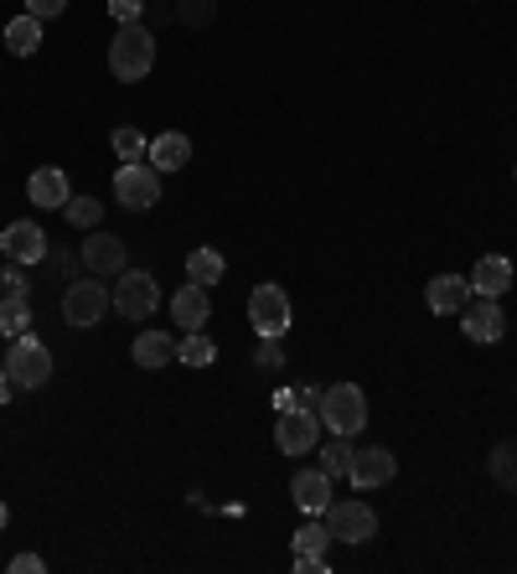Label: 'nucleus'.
<instances>
[{
  "mask_svg": "<svg viewBox=\"0 0 517 574\" xmlns=\"http://www.w3.org/2000/svg\"><path fill=\"white\" fill-rule=\"evenodd\" d=\"M0 249H5V259H11V264H41V259H47V234H41V223H32V218L5 223Z\"/></svg>",
  "mask_w": 517,
  "mask_h": 574,
  "instance_id": "f8f14e48",
  "label": "nucleus"
},
{
  "mask_svg": "<svg viewBox=\"0 0 517 574\" xmlns=\"http://www.w3.org/2000/svg\"><path fill=\"white\" fill-rule=\"evenodd\" d=\"M258 368H269V373L285 368V347H279V337H258Z\"/></svg>",
  "mask_w": 517,
  "mask_h": 574,
  "instance_id": "7c9ffc66",
  "label": "nucleus"
},
{
  "mask_svg": "<svg viewBox=\"0 0 517 574\" xmlns=\"http://www.w3.org/2000/svg\"><path fill=\"white\" fill-rule=\"evenodd\" d=\"M290 497H296V507L305 517H321L326 513V507H332V476L321 471H296L290 476Z\"/></svg>",
  "mask_w": 517,
  "mask_h": 574,
  "instance_id": "4468645a",
  "label": "nucleus"
},
{
  "mask_svg": "<svg viewBox=\"0 0 517 574\" xmlns=\"http://www.w3.org/2000/svg\"><path fill=\"white\" fill-rule=\"evenodd\" d=\"M115 202L130 207V213H151L160 202V171L151 160H130L115 171Z\"/></svg>",
  "mask_w": 517,
  "mask_h": 574,
  "instance_id": "423d86ee",
  "label": "nucleus"
},
{
  "mask_svg": "<svg viewBox=\"0 0 517 574\" xmlns=\"http://www.w3.org/2000/svg\"><path fill=\"white\" fill-rule=\"evenodd\" d=\"M316 435H321V415L316 409H290V415H279L275 424V445L279 456H311L316 451Z\"/></svg>",
  "mask_w": 517,
  "mask_h": 574,
  "instance_id": "1a4fd4ad",
  "label": "nucleus"
},
{
  "mask_svg": "<svg viewBox=\"0 0 517 574\" xmlns=\"http://www.w3.org/2000/svg\"><path fill=\"white\" fill-rule=\"evenodd\" d=\"M466 337L477 342V347H492V342H502V332H507V316H502V306L497 300H486V296H477V300H466Z\"/></svg>",
  "mask_w": 517,
  "mask_h": 574,
  "instance_id": "ddd939ff",
  "label": "nucleus"
},
{
  "mask_svg": "<svg viewBox=\"0 0 517 574\" xmlns=\"http://www.w3.org/2000/svg\"><path fill=\"white\" fill-rule=\"evenodd\" d=\"M398 476V456L394 451H383V445H368V451H352V471L347 481L358 487V492H378Z\"/></svg>",
  "mask_w": 517,
  "mask_h": 574,
  "instance_id": "9d476101",
  "label": "nucleus"
},
{
  "mask_svg": "<svg viewBox=\"0 0 517 574\" xmlns=\"http://www.w3.org/2000/svg\"><path fill=\"white\" fill-rule=\"evenodd\" d=\"M177 362H187V368H213V362H218V347H213L207 332H187V337L177 342Z\"/></svg>",
  "mask_w": 517,
  "mask_h": 574,
  "instance_id": "b1692460",
  "label": "nucleus"
},
{
  "mask_svg": "<svg viewBox=\"0 0 517 574\" xmlns=\"http://www.w3.org/2000/svg\"><path fill=\"white\" fill-rule=\"evenodd\" d=\"M213 316V300H207V285H181L177 300H171V321H177V332H202Z\"/></svg>",
  "mask_w": 517,
  "mask_h": 574,
  "instance_id": "dca6fc26",
  "label": "nucleus"
},
{
  "mask_svg": "<svg viewBox=\"0 0 517 574\" xmlns=\"http://www.w3.org/2000/svg\"><path fill=\"white\" fill-rule=\"evenodd\" d=\"M109 11H115V21H120V26H130V21H140L145 0H109Z\"/></svg>",
  "mask_w": 517,
  "mask_h": 574,
  "instance_id": "473e14b6",
  "label": "nucleus"
},
{
  "mask_svg": "<svg viewBox=\"0 0 517 574\" xmlns=\"http://www.w3.org/2000/svg\"><path fill=\"white\" fill-rule=\"evenodd\" d=\"M321 523L332 528L337 543H368V538H378V513L362 497H332V507L321 513Z\"/></svg>",
  "mask_w": 517,
  "mask_h": 574,
  "instance_id": "39448f33",
  "label": "nucleus"
},
{
  "mask_svg": "<svg viewBox=\"0 0 517 574\" xmlns=\"http://www.w3.org/2000/svg\"><path fill=\"white\" fill-rule=\"evenodd\" d=\"M145 160L156 166L160 177H166V171H181V166L192 160V140L181 135V130H160V135L151 140V151H145Z\"/></svg>",
  "mask_w": 517,
  "mask_h": 574,
  "instance_id": "6ab92c4d",
  "label": "nucleus"
},
{
  "mask_svg": "<svg viewBox=\"0 0 517 574\" xmlns=\"http://www.w3.org/2000/svg\"><path fill=\"white\" fill-rule=\"evenodd\" d=\"M62 218L79 223V228H99L104 218V202L99 198H68V207H62Z\"/></svg>",
  "mask_w": 517,
  "mask_h": 574,
  "instance_id": "c85d7f7f",
  "label": "nucleus"
},
{
  "mask_svg": "<svg viewBox=\"0 0 517 574\" xmlns=\"http://www.w3.org/2000/svg\"><path fill=\"white\" fill-rule=\"evenodd\" d=\"M145 151H151V140L140 135L135 124H120V130H115V156H120V166H130V160H145Z\"/></svg>",
  "mask_w": 517,
  "mask_h": 574,
  "instance_id": "bb28decb",
  "label": "nucleus"
},
{
  "mask_svg": "<svg viewBox=\"0 0 517 574\" xmlns=\"http://www.w3.org/2000/svg\"><path fill=\"white\" fill-rule=\"evenodd\" d=\"M130 357H135V368H145V373H160V368L177 362V337L171 332H140Z\"/></svg>",
  "mask_w": 517,
  "mask_h": 574,
  "instance_id": "a211bd4d",
  "label": "nucleus"
},
{
  "mask_svg": "<svg viewBox=\"0 0 517 574\" xmlns=\"http://www.w3.org/2000/svg\"><path fill=\"white\" fill-rule=\"evenodd\" d=\"M115 311H120L124 321H145V316H156V306H160V285L151 270H124L120 279H115Z\"/></svg>",
  "mask_w": 517,
  "mask_h": 574,
  "instance_id": "0eeeda50",
  "label": "nucleus"
},
{
  "mask_svg": "<svg viewBox=\"0 0 517 574\" xmlns=\"http://www.w3.org/2000/svg\"><path fill=\"white\" fill-rule=\"evenodd\" d=\"M151 68H156V32H151L145 21L120 26L115 41H109V73L120 83H140Z\"/></svg>",
  "mask_w": 517,
  "mask_h": 574,
  "instance_id": "f257e3e1",
  "label": "nucleus"
},
{
  "mask_svg": "<svg viewBox=\"0 0 517 574\" xmlns=\"http://www.w3.org/2000/svg\"><path fill=\"white\" fill-rule=\"evenodd\" d=\"M41 570H47V564H41L37 554H16V559H11V574H41Z\"/></svg>",
  "mask_w": 517,
  "mask_h": 574,
  "instance_id": "f704fd0d",
  "label": "nucleus"
},
{
  "mask_svg": "<svg viewBox=\"0 0 517 574\" xmlns=\"http://www.w3.org/2000/svg\"><path fill=\"white\" fill-rule=\"evenodd\" d=\"M181 26H213L218 21V0H177Z\"/></svg>",
  "mask_w": 517,
  "mask_h": 574,
  "instance_id": "c756f323",
  "label": "nucleus"
},
{
  "mask_svg": "<svg viewBox=\"0 0 517 574\" xmlns=\"http://www.w3.org/2000/svg\"><path fill=\"white\" fill-rule=\"evenodd\" d=\"M109 311H115V296L104 290V279H99V275L73 279V285L62 290V321H68V326H79V332L99 326V321L109 316Z\"/></svg>",
  "mask_w": 517,
  "mask_h": 574,
  "instance_id": "20e7f679",
  "label": "nucleus"
},
{
  "mask_svg": "<svg viewBox=\"0 0 517 574\" xmlns=\"http://www.w3.org/2000/svg\"><path fill=\"white\" fill-rule=\"evenodd\" d=\"M424 300H430L435 316H456V311H466V300H471V285L460 275H435L430 290H424Z\"/></svg>",
  "mask_w": 517,
  "mask_h": 574,
  "instance_id": "aec40b11",
  "label": "nucleus"
},
{
  "mask_svg": "<svg viewBox=\"0 0 517 574\" xmlns=\"http://www.w3.org/2000/svg\"><path fill=\"white\" fill-rule=\"evenodd\" d=\"M26 198H32V207H68V198H73V187H68V171L62 166H37L32 171V181H26Z\"/></svg>",
  "mask_w": 517,
  "mask_h": 574,
  "instance_id": "2eb2a0df",
  "label": "nucleus"
},
{
  "mask_svg": "<svg viewBox=\"0 0 517 574\" xmlns=\"http://www.w3.org/2000/svg\"><path fill=\"white\" fill-rule=\"evenodd\" d=\"M5 47L16 52V58H32L41 47V21L37 16H11L5 21Z\"/></svg>",
  "mask_w": 517,
  "mask_h": 574,
  "instance_id": "412c9836",
  "label": "nucleus"
},
{
  "mask_svg": "<svg viewBox=\"0 0 517 574\" xmlns=\"http://www.w3.org/2000/svg\"><path fill=\"white\" fill-rule=\"evenodd\" d=\"M5 523H11V507H5V502H0V528H5Z\"/></svg>",
  "mask_w": 517,
  "mask_h": 574,
  "instance_id": "4c0bfd02",
  "label": "nucleus"
},
{
  "mask_svg": "<svg viewBox=\"0 0 517 574\" xmlns=\"http://www.w3.org/2000/svg\"><path fill=\"white\" fill-rule=\"evenodd\" d=\"M223 275H228V259H223L218 249H192V254H187V279H192V285H218Z\"/></svg>",
  "mask_w": 517,
  "mask_h": 574,
  "instance_id": "4be33fe9",
  "label": "nucleus"
},
{
  "mask_svg": "<svg viewBox=\"0 0 517 574\" xmlns=\"http://www.w3.org/2000/svg\"><path fill=\"white\" fill-rule=\"evenodd\" d=\"M513 181H517V166H513Z\"/></svg>",
  "mask_w": 517,
  "mask_h": 574,
  "instance_id": "58836bf2",
  "label": "nucleus"
},
{
  "mask_svg": "<svg viewBox=\"0 0 517 574\" xmlns=\"http://www.w3.org/2000/svg\"><path fill=\"white\" fill-rule=\"evenodd\" d=\"M486 466H492V481H497L502 492H517V435H513V440H502L497 451H492V461H486Z\"/></svg>",
  "mask_w": 517,
  "mask_h": 574,
  "instance_id": "393cba45",
  "label": "nucleus"
},
{
  "mask_svg": "<svg viewBox=\"0 0 517 574\" xmlns=\"http://www.w3.org/2000/svg\"><path fill=\"white\" fill-rule=\"evenodd\" d=\"M26 326H32V300L21 296V290H11V296L0 300V337L16 342Z\"/></svg>",
  "mask_w": 517,
  "mask_h": 574,
  "instance_id": "5701e85b",
  "label": "nucleus"
},
{
  "mask_svg": "<svg viewBox=\"0 0 517 574\" xmlns=\"http://www.w3.org/2000/svg\"><path fill=\"white\" fill-rule=\"evenodd\" d=\"M316 415H321V424H326L332 435L358 440L362 430H368V394H362L358 383H332V388H321Z\"/></svg>",
  "mask_w": 517,
  "mask_h": 574,
  "instance_id": "f03ea898",
  "label": "nucleus"
},
{
  "mask_svg": "<svg viewBox=\"0 0 517 574\" xmlns=\"http://www.w3.org/2000/svg\"><path fill=\"white\" fill-rule=\"evenodd\" d=\"M321 404V388H300V409H316Z\"/></svg>",
  "mask_w": 517,
  "mask_h": 574,
  "instance_id": "c9c22d12",
  "label": "nucleus"
},
{
  "mask_svg": "<svg viewBox=\"0 0 517 574\" xmlns=\"http://www.w3.org/2000/svg\"><path fill=\"white\" fill-rule=\"evenodd\" d=\"M62 11H68V0H26V16L37 21H58Z\"/></svg>",
  "mask_w": 517,
  "mask_h": 574,
  "instance_id": "2f4dec72",
  "label": "nucleus"
},
{
  "mask_svg": "<svg viewBox=\"0 0 517 574\" xmlns=\"http://www.w3.org/2000/svg\"><path fill=\"white\" fill-rule=\"evenodd\" d=\"M326 554H296V574H326Z\"/></svg>",
  "mask_w": 517,
  "mask_h": 574,
  "instance_id": "72a5a7b5",
  "label": "nucleus"
},
{
  "mask_svg": "<svg viewBox=\"0 0 517 574\" xmlns=\"http://www.w3.org/2000/svg\"><path fill=\"white\" fill-rule=\"evenodd\" d=\"M471 290L486 300H502L513 290V259L507 254H481L477 270H471Z\"/></svg>",
  "mask_w": 517,
  "mask_h": 574,
  "instance_id": "f3484780",
  "label": "nucleus"
},
{
  "mask_svg": "<svg viewBox=\"0 0 517 574\" xmlns=\"http://www.w3.org/2000/svg\"><path fill=\"white\" fill-rule=\"evenodd\" d=\"M11 398V378H5V362H0V404Z\"/></svg>",
  "mask_w": 517,
  "mask_h": 574,
  "instance_id": "e433bc0d",
  "label": "nucleus"
},
{
  "mask_svg": "<svg viewBox=\"0 0 517 574\" xmlns=\"http://www.w3.org/2000/svg\"><path fill=\"white\" fill-rule=\"evenodd\" d=\"M290 296H285V285H254V296H249V321H254L258 337H285L290 332Z\"/></svg>",
  "mask_w": 517,
  "mask_h": 574,
  "instance_id": "6e6552de",
  "label": "nucleus"
},
{
  "mask_svg": "<svg viewBox=\"0 0 517 574\" xmlns=\"http://www.w3.org/2000/svg\"><path fill=\"white\" fill-rule=\"evenodd\" d=\"M332 543H337V538H332V528L316 517V523H305V528L296 534V554H326Z\"/></svg>",
  "mask_w": 517,
  "mask_h": 574,
  "instance_id": "cd10ccee",
  "label": "nucleus"
},
{
  "mask_svg": "<svg viewBox=\"0 0 517 574\" xmlns=\"http://www.w3.org/2000/svg\"><path fill=\"white\" fill-rule=\"evenodd\" d=\"M5 378H11V388H21V394H37V388L52 383V352H47L37 337L21 332V337L11 342V357H5Z\"/></svg>",
  "mask_w": 517,
  "mask_h": 574,
  "instance_id": "7ed1b4c3",
  "label": "nucleus"
},
{
  "mask_svg": "<svg viewBox=\"0 0 517 574\" xmlns=\"http://www.w3.org/2000/svg\"><path fill=\"white\" fill-rule=\"evenodd\" d=\"M79 259H83V270L88 275H124L130 264H124V238H115V234H99V228H88V243L79 249Z\"/></svg>",
  "mask_w": 517,
  "mask_h": 574,
  "instance_id": "9b49d317",
  "label": "nucleus"
},
{
  "mask_svg": "<svg viewBox=\"0 0 517 574\" xmlns=\"http://www.w3.org/2000/svg\"><path fill=\"white\" fill-rule=\"evenodd\" d=\"M321 471L332 476V481L352 471V435H332V445L321 451Z\"/></svg>",
  "mask_w": 517,
  "mask_h": 574,
  "instance_id": "a878e982",
  "label": "nucleus"
}]
</instances>
